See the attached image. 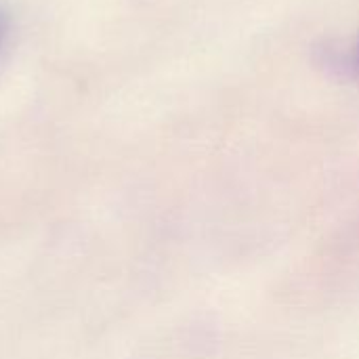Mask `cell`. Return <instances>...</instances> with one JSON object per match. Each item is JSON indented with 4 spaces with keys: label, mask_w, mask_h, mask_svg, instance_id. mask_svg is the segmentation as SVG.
I'll return each mask as SVG.
<instances>
[{
    "label": "cell",
    "mask_w": 359,
    "mask_h": 359,
    "mask_svg": "<svg viewBox=\"0 0 359 359\" xmlns=\"http://www.w3.org/2000/svg\"><path fill=\"white\" fill-rule=\"evenodd\" d=\"M2 36H4V17L0 13V42H2Z\"/></svg>",
    "instance_id": "6da1fadb"
}]
</instances>
